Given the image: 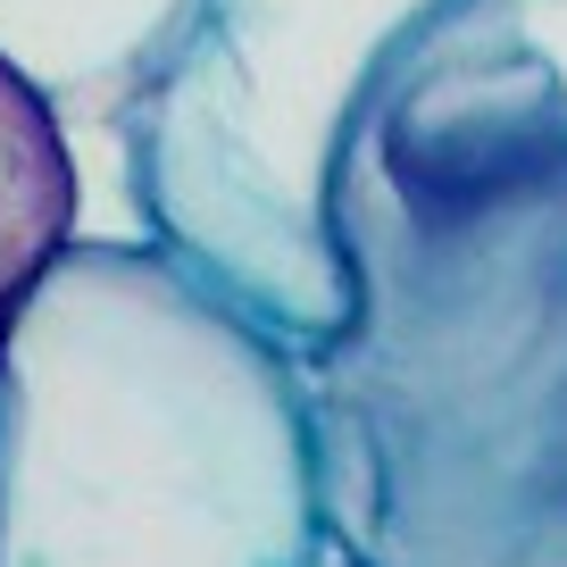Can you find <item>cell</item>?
<instances>
[{
    "mask_svg": "<svg viewBox=\"0 0 567 567\" xmlns=\"http://www.w3.org/2000/svg\"><path fill=\"white\" fill-rule=\"evenodd\" d=\"M301 368L351 567H567V92L509 0H443L359 92Z\"/></svg>",
    "mask_w": 567,
    "mask_h": 567,
    "instance_id": "6da1fadb",
    "label": "cell"
},
{
    "mask_svg": "<svg viewBox=\"0 0 567 567\" xmlns=\"http://www.w3.org/2000/svg\"><path fill=\"white\" fill-rule=\"evenodd\" d=\"M301 368L151 243H75L0 334V567H326Z\"/></svg>",
    "mask_w": 567,
    "mask_h": 567,
    "instance_id": "7a4b0ae2",
    "label": "cell"
},
{
    "mask_svg": "<svg viewBox=\"0 0 567 567\" xmlns=\"http://www.w3.org/2000/svg\"><path fill=\"white\" fill-rule=\"evenodd\" d=\"M443 0H200L125 117V200L151 250L309 359L342 326L326 234L359 92Z\"/></svg>",
    "mask_w": 567,
    "mask_h": 567,
    "instance_id": "3957f363",
    "label": "cell"
},
{
    "mask_svg": "<svg viewBox=\"0 0 567 567\" xmlns=\"http://www.w3.org/2000/svg\"><path fill=\"white\" fill-rule=\"evenodd\" d=\"M193 18L200 0H0V68L42 92L68 151H117L134 101L159 84Z\"/></svg>",
    "mask_w": 567,
    "mask_h": 567,
    "instance_id": "277c9868",
    "label": "cell"
},
{
    "mask_svg": "<svg viewBox=\"0 0 567 567\" xmlns=\"http://www.w3.org/2000/svg\"><path fill=\"white\" fill-rule=\"evenodd\" d=\"M75 243H84L75 151L59 117L42 109V92L0 68V334Z\"/></svg>",
    "mask_w": 567,
    "mask_h": 567,
    "instance_id": "5b68a950",
    "label": "cell"
},
{
    "mask_svg": "<svg viewBox=\"0 0 567 567\" xmlns=\"http://www.w3.org/2000/svg\"><path fill=\"white\" fill-rule=\"evenodd\" d=\"M509 18H517V34L534 42V59H543V68L559 75V92H567V0H509Z\"/></svg>",
    "mask_w": 567,
    "mask_h": 567,
    "instance_id": "8992f818",
    "label": "cell"
},
{
    "mask_svg": "<svg viewBox=\"0 0 567 567\" xmlns=\"http://www.w3.org/2000/svg\"><path fill=\"white\" fill-rule=\"evenodd\" d=\"M326 567H351V559H326Z\"/></svg>",
    "mask_w": 567,
    "mask_h": 567,
    "instance_id": "52a82bcc",
    "label": "cell"
}]
</instances>
